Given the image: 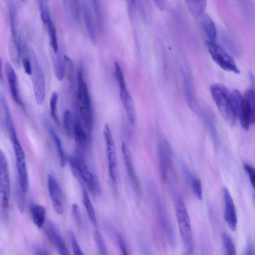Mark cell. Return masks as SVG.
<instances>
[{
	"mask_svg": "<svg viewBox=\"0 0 255 255\" xmlns=\"http://www.w3.org/2000/svg\"><path fill=\"white\" fill-rule=\"evenodd\" d=\"M210 90L212 98L223 118L231 125H234L237 117L233 92L219 83L212 84Z\"/></svg>",
	"mask_w": 255,
	"mask_h": 255,
	"instance_id": "6da1fadb",
	"label": "cell"
},
{
	"mask_svg": "<svg viewBox=\"0 0 255 255\" xmlns=\"http://www.w3.org/2000/svg\"><path fill=\"white\" fill-rule=\"evenodd\" d=\"M77 78V106L85 128L90 132L94 126V115L87 84L83 78L81 67L78 70Z\"/></svg>",
	"mask_w": 255,
	"mask_h": 255,
	"instance_id": "7a4b0ae2",
	"label": "cell"
},
{
	"mask_svg": "<svg viewBox=\"0 0 255 255\" xmlns=\"http://www.w3.org/2000/svg\"><path fill=\"white\" fill-rule=\"evenodd\" d=\"M68 159L72 172L80 183L84 184L93 196L100 194L101 187L99 181L81 156H71Z\"/></svg>",
	"mask_w": 255,
	"mask_h": 255,
	"instance_id": "3957f363",
	"label": "cell"
},
{
	"mask_svg": "<svg viewBox=\"0 0 255 255\" xmlns=\"http://www.w3.org/2000/svg\"><path fill=\"white\" fill-rule=\"evenodd\" d=\"M175 213L183 244L189 252H192L193 238L190 217L183 201L180 199L176 202Z\"/></svg>",
	"mask_w": 255,
	"mask_h": 255,
	"instance_id": "277c9868",
	"label": "cell"
},
{
	"mask_svg": "<svg viewBox=\"0 0 255 255\" xmlns=\"http://www.w3.org/2000/svg\"><path fill=\"white\" fill-rule=\"evenodd\" d=\"M205 45L213 60L223 69L236 74L240 73L232 56L215 41L207 40Z\"/></svg>",
	"mask_w": 255,
	"mask_h": 255,
	"instance_id": "5b68a950",
	"label": "cell"
},
{
	"mask_svg": "<svg viewBox=\"0 0 255 255\" xmlns=\"http://www.w3.org/2000/svg\"><path fill=\"white\" fill-rule=\"evenodd\" d=\"M10 183L6 157L0 151V205L4 217L7 216L9 206Z\"/></svg>",
	"mask_w": 255,
	"mask_h": 255,
	"instance_id": "8992f818",
	"label": "cell"
},
{
	"mask_svg": "<svg viewBox=\"0 0 255 255\" xmlns=\"http://www.w3.org/2000/svg\"><path fill=\"white\" fill-rule=\"evenodd\" d=\"M32 83L35 99L38 105L44 101L46 83L44 73L39 61L35 54L33 55Z\"/></svg>",
	"mask_w": 255,
	"mask_h": 255,
	"instance_id": "52a82bcc",
	"label": "cell"
},
{
	"mask_svg": "<svg viewBox=\"0 0 255 255\" xmlns=\"http://www.w3.org/2000/svg\"><path fill=\"white\" fill-rule=\"evenodd\" d=\"M103 135L106 145L109 174L113 182L117 181V156L115 144L110 128L106 124L103 128Z\"/></svg>",
	"mask_w": 255,
	"mask_h": 255,
	"instance_id": "ba28073f",
	"label": "cell"
},
{
	"mask_svg": "<svg viewBox=\"0 0 255 255\" xmlns=\"http://www.w3.org/2000/svg\"><path fill=\"white\" fill-rule=\"evenodd\" d=\"M159 170L162 182L167 181L168 171L172 166L171 150L168 142L164 140L158 145Z\"/></svg>",
	"mask_w": 255,
	"mask_h": 255,
	"instance_id": "9c48e42d",
	"label": "cell"
},
{
	"mask_svg": "<svg viewBox=\"0 0 255 255\" xmlns=\"http://www.w3.org/2000/svg\"><path fill=\"white\" fill-rule=\"evenodd\" d=\"M47 188L54 212L62 215L64 211L62 194L59 183L55 177L51 174L47 175Z\"/></svg>",
	"mask_w": 255,
	"mask_h": 255,
	"instance_id": "30bf717a",
	"label": "cell"
},
{
	"mask_svg": "<svg viewBox=\"0 0 255 255\" xmlns=\"http://www.w3.org/2000/svg\"><path fill=\"white\" fill-rule=\"evenodd\" d=\"M224 200V219L229 228L233 231L236 230L238 219L235 206L227 188H223Z\"/></svg>",
	"mask_w": 255,
	"mask_h": 255,
	"instance_id": "8fae6325",
	"label": "cell"
},
{
	"mask_svg": "<svg viewBox=\"0 0 255 255\" xmlns=\"http://www.w3.org/2000/svg\"><path fill=\"white\" fill-rule=\"evenodd\" d=\"M45 232L48 240L60 255H71L64 240L52 222H48L47 223Z\"/></svg>",
	"mask_w": 255,
	"mask_h": 255,
	"instance_id": "7c38bea8",
	"label": "cell"
},
{
	"mask_svg": "<svg viewBox=\"0 0 255 255\" xmlns=\"http://www.w3.org/2000/svg\"><path fill=\"white\" fill-rule=\"evenodd\" d=\"M121 148L128 175L130 183L134 191L138 193L140 191V186L133 165L130 150L127 144L125 142L122 143Z\"/></svg>",
	"mask_w": 255,
	"mask_h": 255,
	"instance_id": "4fadbf2b",
	"label": "cell"
},
{
	"mask_svg": "<svg viewBox=\"0 0 255 255\" xmlns=\"http://www.w3.org/2000/svg\"><path fill=\"white\" fill-rule=\"evenodd\" d=\"M90 4V1H81V11L83 14L84 24L89 37L92 43L93 44H96L97 42V36Z\"/></svg>",
	"mask_w": 255,
	"mask_h": 255,
	"instance_id": "5bb4252c",
	"label": "cell"
},
{
	"mask_svg": "<svg viewBox=\"0 0 255 255\" xmlns=\"http://www.w3.org/2000/svg\"><path fill=\"white\" fill-rule=\"evenodd\" d=\"M5 71L11 97L17 105L22 106L20 97L17 77L13 66L9 62L5 64Z\"/></svg>",
	"mask_w": 255,
	"mask_h": 255,
	"instance_id": "9a60e30c",
	"label": "cell"
},
{
	"mask_svg": "<svg viewBox=\"0 0 255 255\" xmlns=\"http://www.w3.org/2000/svg\"><path fill=\"white\" fill-rule=\"evenodd\" d=\"M199 24L209 41H215L217 32L216 25L212 18L206 13L198 17Z\"/></svg>",
	"mask_w": 255,
	"mask_h": 255,
	"instance_id": "2e32d148",
	"label": "cell"
},
{
	"mask_svg": "<svg viewBox=\"0 0 255 255\" xmlns=\"http://www.w3.org/2000/svg\"><path fill=\"white\" fill-rule=\"evenodd\" d=\"M120 94L128 119L130 124L133 125L135 122L136 113L132 99L127 88L120 89Z\"/></svg>",
	"mask_w": 255,
	"mask_h": 255,
	"instance_id": "e0dca14e",
	"label": "cell"
},
{
	"mask_svg": "<svg viewBox=\"0 0 255 255\" xmlns=\"http://www.w3.org/2000/svg\"><path fill=\"white\" fill-rule=\"evenodd\" d=\"M6 5L8 13L11 40L14 48H17L20 44V41L17 36L15 6L14 3L11 0H9L6 1Z\"/></svg>",
	"mask_w": 255,
	"mask_h": 255,
	"instance_id": "ac0fdd59",
	"label": "cell"
},
{
	"mask_svg": "<svg viewBox=\"0 0 255 255\" xmlns=\"http://www.w3.org/2000/svg\"><path fill=\"white\" fill-rule=\"evenodd\" d=\"M42 21L45 25L49 35L50 45L55 54L59 51V46L56 27L51 18L50 14L41 17Z\"/></svg>",
	"mask_w": 255,
	"mask_h": 255,
	"instance_id": "d6986e66",
	"label": "cell"
},
{
	"mask_svg": "<svg viewBox=\"0 0 255 255\" xmlns=\"http://www.w3.org/2000/svg\"><path fill=\"white\" fill-rule=\"evenodd\" d=\"M45 125L56 147L59 158L60 166L63 167L66 164L67 158L64 151L61 139L50 125L46 123Z\"/></svg>",
	"mask_w": 255,
	"mask_h": 255,
	"instance_id": "ffe728a7",
	"label": "cell"
},
{
	"mask_svg": "<svg viewBox=\"0 0 255 255\" xmlns=\"http://www.w3.org/2000/svg\"><path fill=\"white\" fill-rule=\"evenodd\" d=\"M183 170L186 182L191 186L196 197L198 199L201 200L202 198V189L201 180L190 172L187 166L183 167Z\"/></svg>",
	"mask_w": 255,
	"mask_h": 255,
	"instance_id": "44dd1931",
	"label": "cell"
},
{
	"mask_svg": "<svg viewBox=\"0 0 255 255\" xmlns=\"http://www.w3.org/2000/svg\"><path fill=\"white\" fill-rule=\"evenodd\" d=\"M201 115L203 116L208 130L214 142H218V132L216 129L214 116L210 110L205 109L201 111Z\"/></svg>",
	"mask_w": 255,
	"mask_h": 255,
	"instance_id": "7402d4cb",
	"label": "cell"
},
{
	"mask_svg": "<svg viewBox=\"0 0 255 255\" xmlns=\"http://www.w3.org/2000/svg\"><path fill=\"white\" fill-rule=\"evenodd\" d=\"M32 219L34 224L38 228L42 227L46 218V209L41 205L33 203L30 207Z\"/></svg>",
	"mask_w": 255,
	"mask_h": 255,
	"instance_id": "603a6c76",
	"label": "cell"
},
{
	"mask_svg": "<svg viewBox=\"0 0 255 255\" xmlns=\"http://www.w3.org/2000/svg\"><path fill=\"white\" fill-rule=\"evenodd\" d=\"M62 123L64 132L67 137H73L76 121L72 113L69 110H66L62 116Z\"/></svg>",
	"mask_w": 255,
	"mask_h": 255,
	"instance_id": "cb8c5ba5",
	"label": "cell"
},
{
	"mask_svg": "<svg viewBox=\"0 0 255 255\" xmlns=\"http://www.w3.org/2000/svg\"><path fill=\"white\" fill-rule=\"evenodd\" d=\"M243 99L250 113L251 124H255V92L248 89L243 95Z\"/></svg>",
	"mask_w": 255,
	"mask_h": 255,
	"instance_id": "d4e9b609",
	"label": "cell"
},
{
	"mask_svg": "<svg viewBox=\"0 0 255 255\" xmlns=\"http://www.w3.org/2000/svg\"><path fill=\"white\" fill-rule=\"evenodd\" d=\"M54 60V72L55 76L59 81H62L65 74V55L59 50L55 54Z\"/></svg>",
	"mask_w": 255,
	"mask_h": 255,
	"instance_id": "484cf974",
	"label": "cell"
},
{
	"mask_svg": "<svg viewBox=\"0 0 255 255\" xmlns=\"http://www.w3.org/2000/svg\"><path fill=\"white\" fill-rule=\"evenodd\" d=\"M82 187V201L87 212L89 218L94 225H97V220L95 211L90 198L86 187L84 184H81Z\"/></svg>",
	"mask_w": 255,
	"mask_h": 255,
	"instance_id": "4316f807",
	"label": "cell"
},
{
	"mask_svg": "<svg viewBox=\"0 0 255 255\" xmlns=\"http://www.w3.org/2000/svg\"><path fill=\"white\" fill-rule=\"evenodd\" d=\"M73 137L80 148H84L87 145L88 134L78 120L76 121Z\"/></svg>",
	"mask_w": 255,
	"mask_h": 255,
	"instance_id": "83f0119b",
	"label": "cell"
},
{
	"mask_svg": "<svg viewBox=\"0 0 255 255\" xmlns=\"http://www.w3.org/2000/svg\"><path fill=\"white\" fill-rule=\"evenodd\" d=\"M63 2L66 12L69 14V16L75 20H78L80 11H82L81 1L65 0Z\"/></svg>",
	"mask_w": 255,
	"mask_h": 255,
	"instance_id": "f1b7e54d",
	"label": "cell"
},
{
	"mask_svg": "<svg viewBox=\"0 0 255 255\" xmlns=\"http://www.w3.org/2000/svg\"><path fill=\"white\" fill-rule=\"evenodd\" d=\"M186 3L189 10L194 15L198 17L204 13L206 6L205 0H187Z\"/></svg>",
	"mask_w": 255,
	"mask_h": 255,
	"instance_id": "f546056e",
	"label": "cell"
},
{
	"mask_svg": "<svg viewBox=\"0 0 255 255\" xmlns=\"http://www.w3.org/2000/svg\"><path fill=\"white\" fill-rule=\"evenodd\" d=\"M65 74L66 75L69 87L71 90L74 87V69L73 60L68 56L65 55Z\"/></svg>",
	"mask_w": 255,
	"mask_h": 255,
	"instance_id": "4dcf8cb0",
	"label": "cell"
},
{
	"mask_svg": "<svg viewBox=\"0 0 255 255\" xmlns=\"http://www.w3.org/2000/svg\"><path fill=\"white\" fill-rule=\"evenodd\" d=\"M222 241L225 255H237L234 241L229 234L225 232L223 233Z\"/></svg>",
	"mask_w": 255,
	"mask_h": 255,
	"instance_id": "1f68e13d",
	"label": "cell"
},
{
	"mask_svg": "<svg viewBox=\"0 0 255 255\" xmlns=\"http://www.w3.org/2000/svg\"><path fill=\"white\" fill-rule=\"evenodd\" d=\"M57 93L54 92L52 93L49 101L50 113L53 120L55 123L58 124L59 123V120L57 115Z\"/></svg>",
	"mask_w": 255,
	"mask_h": 255,
	"instance_id": "d6a6232c",
	"label": "cell"
},
{
	"mask_svg": "<svg viewBox=\"0 0 255 255\" xmlns=\"http://www.w3.org/2000/svg\"><path fill=\"white\" fill-rule=\"evenodd\" d=\"M93 238L101 255H107L106 246L100 232L98 230H95L94 231Z\"/></svg>",
	"mask_w": 255,
	"mask_h": 255,
	"instance_id": "836d02e7",
	"label": "cell"
},
{
	"mask_svg": "<svg viewBox=\"0 0 255 255\" xmlns=\"http://www.w3.org/2000/svg\"><path fill=\"white\" fill-rule=\"evenodd\" d=\"M115 74L120 89L126 88L125 77L122 70L117 62L115 63Z\"/></svg>",
	"mask_w": 255,
	"mask_h": 255,
	"instance_id": "e575fe53",
	"label": "cell"
},
{
	"mask_svg": "<svg viewBox=\"0 0 255 255\" xmlns=\"http://www.w3.org/2000/svg\"><path fill=\"white\" fill-rule=\"evenodd\" d=\"M70 239L72 247L73 252L74 255H84L82 251L78 242L73 232L70 233Z\"/></svg>",
	"mask_w": 255,
	"mask_h": 255,
	"instance_id": "d590c367",
	"label": "cell"
},
{
	"mask_svg": "<svg viewBox=\"0 0 255 255\" xmlns=\"http://www.w3.org/2000/svg\"><path fill=\"white\" fill-rule=\"evenodd\" d=\"M244 167L248 173L251 183L255 190V168L247 163L244 164Z\"/></svg>",
	"mask_w": 255,
	"mask_h": 255,
	"instance_id": "8d00e7d4",
	"label": "cell"
},
{
	"mask_svg": "<svg viewBox=\"0 0 255 255\" xmlns=\"http://www.w3.org/2000/svg\"><path fill=\"white\" fill-rule=\"evenodd\" d=\"M72 212L73 218L78 226H81L82 224V218L80 210L78 205L74 203L72 207Z\"/></svg>",
	"mask_w": 255,
	"mask_h": 255,
	"instance_id": "74e56055",
	"label": "cell"
},
{
	"mask_svg": "<svg viewBox=\"0 0 255 255\" xmlns=\"http://www.w3.org/2000/svg\"><path fill=\"white\" fill-rule=\"evenodd\" d=\"M91 2L92 3L97 21L99 25L100 26L102 24V12L99 1L98 0H92Z\"/></svg>",
	"mask_w": 255,
	"mask_h": 255,
	"instance_id": "f35d334b",
	"label": "cell"
},
{
	"mask_svg": "<svg viewBox=\"0 0 255 255\" xmlns=\"http://www.w3.org/2000/svg\"><path fill=\"white\" fill-rule=\"evenodd\" d=\"M22 64L25 72L28 75H31L32 73V66L29 60L24 57L22 60Z\"/></svg>",
	"mask_w": 255,
	"mask_h": 255,
	"instance_id": "ab89813d",
	"label": "cell"
},
{
	"mask_svg": "<svg viewBox=\"0 0 255 255\" xmlns=\"http://www.w3.org/2000/svg\"><path fill=\"white\" fill-rule=\"evenodd\" d=\"M117 241L119 247L122 255H128L126 247L125 246V243L122 237L118 235L117 236Z\"/></svg>",
	"mask_w": 255,
	"mask_h": 255,
	"instance_id": "60d3db41",
	"label": "cell"
},
{
	"mask_svg": "<svg viewBox=\"0 0 255 255\" xmlns=\"http://www.w3.org/2000/svg\"><path fill=\"white\" fill-rule=\"evenodd\" d=\"M33 252L34 255H50L47 251L40 246H35Z\"/></svg>",
	"mask_w": 255,
	"mask_h": 255,
	"instance_id": "b9f144b4",
	"label": "cell"
},
{
	"mask_svg": "<svg viewBox=\"0 0 255 255\" xmlns=\"http://www.w3.org/2000/svg\"><path fill=\"white\" fill-rule=\"evenodd\" d=\"M249 76L251 84L250 89L255 92V75L253 72H250Z\"/></svg>",
	"mask_w": 255,
	"mask_h": 255,
	"instance_id": "7bdbcfd3",
	"label": "cell"
},
{
	"mask_svg": "<svg viewBox=\"0 0 255 255\" xmlns=\"http://www.w3.org/2000/svg\"><path fill=\"white\" fill-rule=\"evenodd\" d=\"M244 255H255V250L252 245H249Z\"/></svg>",
	"mask_w": 255,
	"mask_h": 255,
	"instance_id": "ee69618b",
	"label": "cell"
}]
</instances>
